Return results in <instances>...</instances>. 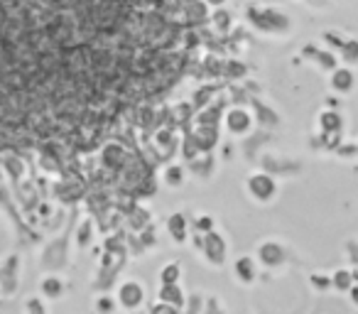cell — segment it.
Wrapping results in <instances>:
<instances>
[{
  "mask_svg": "<svg viewBox=\"0 0 358 314\" xmlns=\"http://www.w3.org/2000/svg\"><path fill=\"white\" fill-rule=\"evenodd\" d=\"M250 190H253V194L260 190V194H265V199H270V194L275 192V185L268 175H255L253 180H250Z\"/></svg>",
  "mask_w": 358,
  "mask_h": 314,
  "instance_id": "cell-2",
  "label": "cell"
},
{
  "mask_svg": "<svg viewBox=\"0 0 358 314\" xmlns=\"http://www.w3.org/2000/svg\"><path fill=\"white\" fill-rule=\"evenodd\" d=\"M177 265H167V268H164V273H162V280H164V285H172L174 283V280H177V275H174V273H177Z\"/></svg>",
  "mask_w": 358,
  "mask_h": 314,
  "instance_id": "cell-3",
  "label": "cell"
},
{
  "mask_svg": "<svg viewBox=\"0 0 358 314\" xmlns=\"http://www.w3.org/2000/svg\"><path fill=\"white\" fill-rule=\"evenodd\" d=\"M143 285L138 283H125L120 287V304L128 309H135L138 304H143Z\"/></svg>",
  "mask_w": 358,
  "mask_h": 314,
  "instance_id": "cell-1",
  "label": "cell"
}]
</instances>
